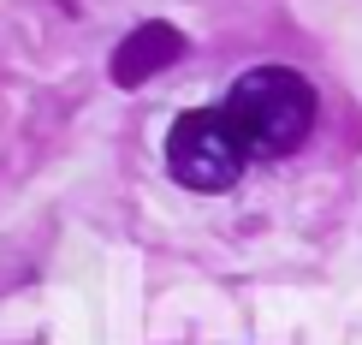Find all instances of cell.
I'll list each match as a JSON object with an SVG mask.
<instances>
[{"label":"cell","mask_w":362,"mask_h":345,"mask_svg":"<svg viewBox=\"0 0 362 345\" xmlns=\"http://www.w3.org/2000/svg\"><path fill=\"white\" fill-rule=\"evenodd\" d=\"M226 119L250 155H291L315 125V89L291 66H255L226 89Z\"/></svg>","instance_id":"6da1fadb"},{"label":"cell","mask_w":362,"mask_h":345,"mask_svg":"<svg viewBox=\"0 0 362 345\" xmlns=\"http://www.w3.org/2000/svg\"><path fill=\"white\" fill-rule=\"evenodd\" d=\"M250 161L255 155L232 131L226 108H190L167 131V167H173V179L185 191H232Z\"/></svg>","instance_id":"7a4b0ae2"},{"label":"cell","mask_w":362,"mask_h":345,"mask_svg":"<svg viewBox=\"0 0 362 345\" xmlns=\"http://www.w3.org/2000/svg\"><path fill=\"white\" fill-rule=\"evenodd\" d=\"M178 54H185V36H178L173 24L148 18L143 30H131V36L119 42V54H113V84H119V89H137L143 78H155V72H167V66H173Z\"/></svg>","instance_id":"3957f363"}]
</instances>
